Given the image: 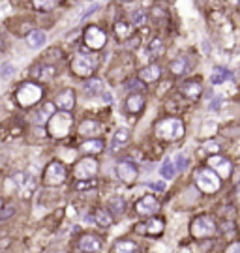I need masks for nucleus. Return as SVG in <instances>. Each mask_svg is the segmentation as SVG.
<instances>
[{
    "label": "nucleus",
    "mask_w": 240,
    "mask_h": 253,
    "mask_svg": "<svg viewBox=\"0 0 240 253\" xmlns=\"http://www.w3.org/2000/svg\"><path fill=\"white\" fill-rule=\"evenodd\" d=\"M156 135L160 139L176 141L184 135V124L180 118H163L156 124Z\"/></svg>",
    "instance_id": "nucleus-1"
},
{
    "label": "nucleus",
    "mask_w": 240,
    "mask_h": 253,
    "mask_svg": "<svg viewBox=\"0 0 240 253\" xmlns=\"http://www.w3.org/2000/svg\"><path fill=\"white\" fill-rule=\"evenodd\" d=\"M195 184L199 186V190H203L205 193H216L220 190V176L212 171V169H197L195 171Z\"/></svg>",
    "instance_id": "nucleus-2"
},
{
    "label": "nucleus",
    "mask_w": 240,
    "mask_h": 253,
    "mask_svg": "<svg viewBox=\"0 0 240 253\" xmlns=\"http://www.w3.org/2000/svg\"><path fill=\"white\" fill-rule=\"evenodd\" d=\"M190 233H192L195 238H208V237H212V235L216 233V221H214V218L208 216V214L197 216V218L192 221Z\"/></svg>",
    "instance_id": "nucleus-3"
},
{
    "label": "nucleus",
    "mask_w": 240,
    "mask_h": 253,
    "mask_svg": "<svg viewBox=\"0 0 240 253\" xmlns=\"http://www.w3.org/2000/svg\"><path fill=\"white\" fill-rule=\"evenodd\" d=\"M42 88L38 86V84L34 83H23L19 88H17V94H15V98L19 101V105H23V107H30V105H34V103H38L40 99H42Z\"/></svg>",
    "instance_id": "nucleus-4"
},
{
    "label": "nucleus",
    "mask_w": 240,
    "mask_h": 253,
    "mask_svg": "<svg viewBox=\"0 0 240 253\" xmlns=\"http://www.w3.org/2000/svg\"><path fill=\"white\" fill-rule=\"evenodd\" d=\"M71 70L79 77H88L98 70V58L92 55H79L73 58L71 62Z\"/></svg>",
    "instance_id": "nucleus-5"
},
{
    "label": "nucleus",
    "mask_w": 240,
    "mask_h": 253,
    "mask_svg": "<svg viewBox=\"0 0 240 253\" xmlns=\"http://www.w3.org/2000/svg\"><path fill=\"white\" fill-rule=\"evenodd\" d=\"M71 127V116L68 112H58L49 118V133L55 137H64Z\"/></svg>",
    "instance_id": "nucleus-6"
},
{
    "label": "nucleus",
    "mask_w": 240,
    "mask_h": 253,
    "mask_svg": "<svg viewBox=\"0 0 240 253\" xmlns=\"http://www.w3.org/2000/svg\"><path fill=\"white\" fill-rule=\"evenodd\" d=\"M64 180H66V167L60 161L49 163L43 173V184L45 186H60Z\"/></svg>",
    "instance_id": "nucleus-7"
},
{
    "label": "nucleus",
    "mask_w": 240,
    "mask_h": 253,
    "mask_svg": "<svg viewBox=\"0 0 240 253\" xmlns=\"http://www.w3.org/2000/svg\"><path fill=\"white\" fill-rule=\"evenodd\" d=\"M73 173H75L77 180H90L98 173V161L94 158H83V159H79L75 163Z\"/></svg>",
    "instance_id": "nucleus-8"
},
{
    "label": "nucleus",
    "mask_w": 240,
    "mask_h": 253,
    "mask_svg": "<svg viewBox=\"0 0 240 253\" xmlns=\"http://www.w3.org/2000/svg\"><path fill=\"white\" fill-rule=\"evenodd\" d=\"M85 43L86 47L98 51V49H101L107 43V34L98 27H88L85 30Z\"/></svg>",
    "instance_id": "nucleus-9"
},
{
    "label": "nucleus",
    "mask_w": 240,
    "mask_h": 253,
    "mask_svg": "<svg viewBox=\"0 0 240 253\" xmlns=\"http://www.w3.org/2000/svg\"><path fill=\"white\" fill-rule=\"evenodd\" d=\"M77 248L81 253H99L103 244L98 235H83L77 242Z\"/></svg>",
    "instance_id": "nucleus-10"
},
{
    "label": "nucleus",
    "mask_w": 240,
    "mask_h": 253,
    "mask_svg": "<svg viewBox=\"0 0 240 253\" xmlns=\"http://www.w3.org/2000/svg\"><path fill=\"white\" fill-rule=\"evenodd\" d=\"M116 176L122 180V182H135L137 180V167H135V163L133 161H118L116 163Z\"/></svg>",
    "instance_id": "nucleus-11"
},
{
    "label": "nucleus",
    "mask_w": 240,
    "mask_h": 253,
    "mask_svg": "<svg viewBox=\"0 0 240 253\" xmlns=\"http://www.w3.org/2000/svg\"><path fill=\"white\" fill-rule=\"evenodd\" d=\"M160 210V203L154 195H144L135 203V212L139 216H154Z\"/></svg>",
    "instance_id": "nucleus-12"
},
{
    "label": "nucleus",
    "mask_w": 240,
    "mask_h": 253,
    "mask_svg": "<svg viewBox=\"0 0 240 253\" xmlns=\"http://www.w3.org/2000/svg\"><path fill=\"white\" fill-rule=\"evenodd\" d=\"M14 182L19 188L21 195L25 197L30 195L36 190V178L32 174H29V173H17V174H14Z\"/></svg>",
    "instance_id": "nucleus-13"
},
{
    "label": "nucleus",
    "mask_w": 240,
    "mask_h": 253,
    "mask_svg": "<svg viewBox=\"0 0 240 253\" xmlns=\"http://www.w3.org/2000/svg\"><path fill=\"white\" fill-rule=\"evenodd\" d=\"M208 165H210L208 169L216 171L218 176H222V178H229L231 173H233V165H231V161H229L227 158H222V156H212L210 159H208Z\"/></svg>",
    "instance_id": "nucleus-14"
},
{
    "label": "nucleus",
    "mask_w": 240,
    "mask_h": 253,
    "mask_svg": "<svg viewBox=\"0 0 240 253\" xmlns=\"http://www.w3.org/2000/svg\"><path fill=\"white\" fill-rule=\"evenodd\" d=\"M163 227H165V221L161 218H152L148 221H144L137 227V233L141 235H150V237H158L163 233Z\"/></svg>",
    "instance_id": "nucleus-15"
},
{
    "label": "nucleus",
    "mask_w": 240,
    "mask_h": 253,
    "mask_svg": "<svg viewBox=\"0 0 240 253\" xmlns=\"http://www.w3.org/2000/svg\"><path fill=\"white\" fill-rule=\"evenodd\" d=\"M57 103L58 107H60V111L68 112L75 105V92L71 90V88H66V90H62L60 94L57 96Z\"/></svg>",
    "instance_id": "nucleus-16"
},
{
    "label": "nucleus",
    "mask_w": 240,
    "mask_h": 253,
    "mask_svg": "<svg viewBox=\"0 0 240 253\" xmlns=\"http://www.w3.org/2000/svg\"><path fill=\"white\" fill-rule=\"evenodd\" d=\"M160 73H161V70H160L158 64H148L139 71V79L144 81V83H154V81L160 79Z\"/></svg>",
    "instance_id": "nucleus-17"
},
{
    "label": "nucleus",
    "mask_w": 240,
    "mask_h": 253,
    "mask_svg": "<svg viewBox=\"0 0 240 253\" xmlns=\"http://www.w3.org/2000/svg\"><path fill=\"white\" fill-rule=\"evenodd\" d=\"M180 92H182L186 98L195 99L201 96L203 88H201V83H199V81H186V83L180 84Z\"/></svg>",
    "instance_id": "nucleus-18"
},
{
    "label": "nucleus",
    "mask_w": 240,
    "mask_h": 253,
    "mask_svg": "<svg viewBox=\"0 0 240 253\" xmlns=\"http://www.w3.org/2000/svg\"><path fill=\"white\" fill-rule=\"evenodd\" d=\"M32 75H34L36 79H40V81H49V79L55 75V68H53L51 64L43 62V64H38V66L32 68Z\"/></svg>",
    "instance_id": "nucleus-19"
},
{
    "label": "nucleus",
    "mask_w": 240,
    "mask_h": 253,
    "mask_svg": "<svg viewBox=\"0 0 240 253\" xmlns=\"http://www.w3.org/2000/svg\"><path fill=\"white\" fill-rule=\"evenodd\" d=\"M45 43H47V34L43 30H34L27 36V45L30 49H42Z\"/></svg>",
    "instance_id": "nucleus-20"
},
{
    "label": "nucleus",
    "mask_w": 240,
    "mask_h": 253,
    "mask_svg": "<svg viewBox=\"0 0 240 253\" xmlns=\"http://www.w3.org/2000/svg\"><path fill=\"white\" fill-rule=\"evenodd\" d=\"M83 88H85V94H88V96H103V94H105L103 81H99V79L86 81V83L83 84Z\"/></svg>",
    "instance_id": "nucleus-21"
},
{
    "label": "nucleus",
    "mask_w": 240,
    "mask_h": 253,
    "mask_svg": "<svg viewBox=\"0 0 240 253\" xmlns=\"http://www.w3.org/2000/svg\"><path fill=\"white\" fill-rule=\"evenodd\" d=\"M103 148H105V144H103L101 139H90V141H85V142L81 144V150H83L85 154H99Z\"/></svg>",
    "instance_id": "nucleus-22"
},
{
    "label": "nucleus",
    "mask_w": 240,
    "mask_h": 253,
    "mask_svg": "<svg viewBox=\"0 0 240 253\" xmlns=\"http://www.w3.org/2000/svg\"><path fill=\"white\" fill-rule=\"evenodd\" d=\"M113 253H137V244L133 240H118L113 246Z\"/></svg>",
    "instance_id": "nucleus-23"
},
{
    "label": "nucleus",
    "mask_w": 240,
    "mask_h": 253,
    "mask_svg": "<svg viewBox=\"0 0 240 253\" xmlns=\"http://www.w3.org/2000/svg\"><path fill=\"white\" fill-rule=\"evenodd\" d=\"M129 129L126 127H120V129H116V133H114L113 137V142H111V146H113V150H118V146H124L128 141H129Z\"/></svg>",
    "instance_id": "nucleus-24"
},
{
    "label": "nucleus",
    "mask_w": 240,
    "mask_h": 253,
    "mask_svg": "<svg viewBox=\"0 0 240 253\" xmlns=\"http://www.w3.org/2000/svg\"><path fill=\"white\" fill-rule=\"evenodd\" d=\"M55 114V107H53V103H45L40 107V111L36 112V122L38 124H45V122H49V118Z\"/></svg>",
    "instance_id": "nucleus-25"
},
{
    "label": "nucleus",
    "mask_w": 240,
    "mask_h": 253,
    "mask_svg": "<svg viewBox=\"0 0 240 253\" xmlns=\"http://www.w3.org/2000/svg\"><path fill=\"white\" fill-rule=\"evenodd\" d=\"M101 131V124L96 120H85L81 126H79V133L81 135H96Z\"/></svg>",
    "instance_id": "nucleus-26"
},
{
    "label": "nucleus",
    "mask_w": 240,
    "mask_h": 253,
    "mask_svg": "<svg viewBox=\"0 0 240 253\" xmlns=\"http://www.w3.org/2000/svg\"><path fill=\"white\" fill-rule=\"evenodd\" d=\"M227 79H231V71L225 70V68H214V71L210 73V83L212 84H222L225 83Z\"/></svg>",
    "instance_id": "nucleus-27"
},
{
    "label": "nucleus",
    "mask_w": 240,
    "mask_h": 253,
    "mask_svg": "<svg viewBox=\"0 0 240 253\" xmlns=\"http://www.w3.org/2000/svg\"><path fill=\"white\" fill-rule=\"evenodd\" d=\"M94 221H96L99 227H109V225L113 223V216H111L109 210L99 208V210H96V214H94Z\"/></svg>",
    "instance_id": "nucleus-28"
},
{
    "label": "nucleus",
    "mask_w": 240,
    "mask_h": 253,
    "mask_svg": "<svg viewBox=\"0 0 240 253\" xmlns=\"http://www.w3.org/2000/svg\"><path fill=\"white\" fill-rule=\"evenodd\" d=\"M143 105H144V99H143L141 94H131L126 101V107L129 112H139L143 109Z\"/></svg>",
    "instance_id": "nucleus-29"
},
{
    "label": "nucleus",
    "mask_w": 240,
    "mask_h": 253,
    "mask_svg": "<svg viewBox=\"0 0 240 253\" xmlns=\"http://www.w3.org/2000/svg\"><path fill=\"white\" fill-rule=\"evenodd\" d=\"M160 174H161L163 180H171V178L176 174V171H175V165H173V159H171V158H165V161L161 163V167H160Z\"/></svg>",
    "instance_id": "nucleus-30"
},
{
    "label": "nucleus",
    "mask_w": 240,
    "mask_h": 253,
    "mask_svg": "<svg viewBox=\"0 0 240 253\" xmlns=\"http://www.w3.org/2000/svg\"><path fill=\"white\" fill-rule=\"evenodd\" d=\"M114 32H116V36H118L120 40H126V38H129V36L133 34V28H131V25H128V23H124V21H120V23L114 25Z\"/></svg>",
    "instance_id": "nucleus-31"
},
{
    "label": "nucleus",
    "mask_w": 240,
    "mask_h": 253,
    "mask_svg": "<svg viewBox=\"0 0 240 253\" xmlns=\"http://www.w3.org/2000/svg\"><path fill=\"white\" fill-rule=\"evenodd\" d=\"M15 73V66L12 62H4L0 66V81H10Z\"/></svg>",
    "instance_id": "nucleus-32"
},
{
    "label": "nucleus",
    "mask_w": 240,
    "mask_h": 253,
    "mask_svg": "<svg viewBox=\"0 0 240 253\" xmlns=\"http://www.w3.org/2000/svg\"><path fill=\"white\" fill-rule=\"evenodd\" d=\"M171 73L175 75H182L186 73V58H176L171 62Z\"/></svg>",
    "instance_id": "nucleus-33"
},
{
    "label": "nucleus",
    "mask_w": 240,
    "mask_h": 253,
    "mask_svg": "<svg viewBox=\"0 0 240 253\" xmlns=\"http://www.w3.org/2000/svg\"><path fill=\"white\" fill-rule=\"evenodd\" d=\"M32 4L38 8V10H53L58 4V0H32Z\"/></svg>",
    "instance_id": "nucleus-34"
},
{
    "label": "nucleus",
    "mask_w": 240,
    "mask_h": 253,
    "mask_svg": "<svg viewBox=\"0 0 240 253\" xmlns=\"http://www.w3.org/2000/svg\"><path fill=\"white\" fill-rule=\"evenodd\" d=\"M173 165H175V171H176V173H178V171L182 173V171H186V167H188V158L184 154H176L175 156V163H173Z\"/></svg>",
    "instance_id": "nucleus-35"
},
{
    "label": "nucleus",
    "mask_w": 240,
    "mask_h": 253,
    "mask_svg": "<svg viewBox=\"0 0 240 253\" xmlns=\"http://www.w3.org/2000/svg\"><path fill=\"white\" fill-rule=\"evenodd\" d=\"M163 51V43H161V40H152L150 42V45H148V53H150V56H158L160 53Z\"/></svg>",
    "instance_id": "nucleus-36"
},
{
    "label": "nucleus",
    "mask_w": 240,
    "mask_h": 253,
    "mask_svg": "<svg viewBox=\"0 0 240 253\" xmlns=\"http://www.w3.org/2000/svg\"><path fill=\"white\" fill-rule=\"evenodd\" d=\"M96 186H98L96 180H79V182L75 184V190H92Z\"/></svg>",
    "instance_id": "nucleus-37"
},
{
    "label": "nucleus",
    "mask_w": 240,
    "mask_h": 253,
    "mask_svg": "<svg viewBox=\"0 0 240 253\" xmlns=\"http://www.w3.org/2000/svg\"><path fill=\"white\" fill-rule=\"evenodd\" d=\"M109 206H111V208H113L116 214H122V212H124V206H126V203H124L122 199H113Z\"/></svg>",
    "instance_id": "nucleus-38"
},
{
    "label": "nucleus",
    "mask_w": 240,
    "mask_h": 253,
    "mask_svg": "<svg viewBox=\"0 0 240 253\" xmlns=\"http://www.w3.org/2000/svg\"><path fill=\"white\" fill-rule=\"evenodd\" d=\"M131 21H133V25H135V27H141L143 23L146 21V17H144L143 12H135V14L131 15Z\"/></svg>",
    "instance_id": "nucleus-39"
},
{
    "label": "nucleus",
    "mask_w": 240,
    "mask_h": 253,
    "mask_svg": "<svg viewBox=\"0 0 240 253\" xmlns=\"http://www.w3.org/2000/svg\"><path fill=\"white\" fill-rule=\"evenodd\" d=\"M14 214V208L12 206H6L4 210H0V220H6V218H10Z\"/></svg>",
    "instance_id": "nucleus-40"
},
{
    "label": "nucleus",
    "mask_w": 240,
    "mask_h": 253,
    "mask_svg": "<svg viewBox=\"0 0 240 253\" xmlns=\"http://www.w3.org/2000/svg\"><path fill=\"white\" fill-rule=\"evenodd\" d=\"M205 148H207L208 152H218V150H220V144H218V142H207Z\"/></svg>",
    "instance_id": "nucleus-41"
},
{
    "label": "nucleus",
    "mask_w": 240,
    "mask_h": 253,
    "mask_svg": "<svg viewBox=\"0 0 240 253\" xmlns=\"http://www.w3.org/2000/svg\"><path fill=\"white\" fill-rule=\"evenodd\" d=\"M225 253H240V244H239V242H233V244L227 248Z\"/></svg>",
    "instance_id": "nucleus-42"
},
{
    "label": "nucleus",
    "mask_w": 240,
    "mask_h": 253,
    "mask_svg": "<svg viewBox=\"0 0 240 253\" xmlns=\"http://www.w3.org/2000/svg\"><path fill=\"white\" fill-rule=\"evenodd\" d=\"M220 105H222V99L214 98L210 103H208V109H220Z\"/></svg>",
    "instance_id": "nucleus-43"
},
{
    "label": "nucleus",
    "mask_w": 240,
    "mask_h": 253,
    "mask_svg": "<svg viewBox=\"0 0 240 253\" xmlns=\"http://www.w3.org/2000/svg\"><path fill=\"white\" fill-rule=\"evenodd\" d=\"M152 188H154V190H161V188H163V184H152Z\"/></svg>",
    "instance_id": "nucleus-44"
},
{
    "label": "nucleus",
    "mask_w": 240,
    "mask_h": 253,
    "mask_svg": "<svg viewBox=\"0 0 240 253\" xmlns=\"http://www.w3.org/2000/svg\"><path fill=\"white\" fill-rule=\"evenodd\" d=\"M2 47H4V45H2V40H0V51H2Z\"/></svg>",
    "instance_id": "nucleus-45"
},
{
    "label": "nucleus",
    "mask_w": 240,
    "mask_h": 253,
    "mask_svg": "<svg viewBox=\"0 0 240 253\" xmlns=\"http://www.w3.org/2000/svg\"><path fill=\"white\" fill-rule=\"evenodd\" d=\"M0 210H2V199H0Z\"/></svg>",
    "instance_id": "nucleus-46"
}]
</instances>
